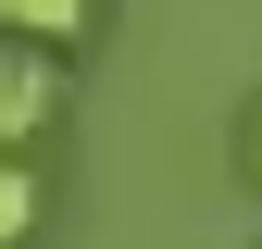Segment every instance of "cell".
<instances>
[{"label": "cell", "instance_id": "2", "mask_svg": "<svg viewBox=\"0 0 262 249\" xmlns=\"http://www.w3.org/2000/svg\"><path fill=\"white\" fill-rule=\"evenodd\" d=\"M0 38H25V50H62V38H88V0H0Z\"/></svg>", "mask_w": 262, "mask_h": 249}, {"label": "cell", "instance_id": "4", "mask_svg": "<svg viewBox=\"0 0 262 249\" xmlns=\"http://www.w3.org/2000/svg\"><path fill=\"white\" fill-rule=\"evenodd\" d=\"M250 175H262V124H250Z\"/></svg>", "mask_w": 262, "mask_h": 249}, {"label": "cell", "instance_id": "1", "mask_svg": "<svg viewBox=\"0 0 262 249\" xmlns=\"http://www.w3.org/2000/svg\"><path fill=\"white\" fill-rule=\"evenodd\" d=\"M50 112H62V62L25 50V38H0V162H25V150H38Z\"/></svg>", "mask_w": 262, "mask_h": 249}, {"label": "cell", "instance_id": "3", "mask_svg": "<svg viewBox=\"0 0 262 249\" xmlns=\"http://www.w3.org/2000/svg\"><path fill=\"white\" fill-rule=\"evenodd\" d=\"M38 200H50L38 162H0V249H25V237H38Z\"/></svg>", "mask_w": 262, "mask_h": 249}]
</instances>
